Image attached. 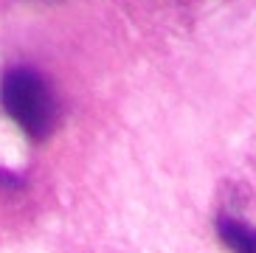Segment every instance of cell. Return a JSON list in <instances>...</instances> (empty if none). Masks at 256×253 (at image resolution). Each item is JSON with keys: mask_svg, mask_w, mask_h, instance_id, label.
I'll use <instances>...</instances> for the list:
<instances>
[{"mask_svg": "<svg viewBox=\"0 0 256 253\" xmlns=\"http://www.w3.org/2000/svg\"><path fill=\"white\" fill-rule=\"evenodd\" d=\"M217 234L234 253H256V231L250 225L240 222L234 216H220Z\"/></svg>", "mask_w": 256, "mask_h": 253, "instance_id": "2", "label": "cell"}, {"mask_svg": "<svg viewBox=\"0 0 256 253\" xmlns=\"http://www.w3.org/2000/svg\"><path fill=\"white\" fill-rule=\"evenodd\" d=\"M0 102H3V110L34 141L48 138L60 121L56 96H54L51 84L34 68H8L0 79Z\"/></svg>", "mask_w": 256, "mask_h": 253, "instance_id": "1", "label": "cell"}]
</instances>
